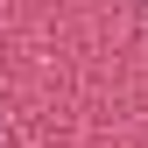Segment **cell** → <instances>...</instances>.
I'll return each mask as SVG.
<instances>
[{
    "mask_svg": "<svg viewBox=\"0 0 148 148\" xmlns=\"http://www.w3.org/2000/svg\"><path fill=\"white\" fill-rule=\"evenodd\" d=\"M0 148H7V134H0Z\"/></svg>",
    "mask_w": 148,
    "mask_h": 148,
    "instance_id": "6da1fadb",
    "label": "cell"
}]
</instances>
